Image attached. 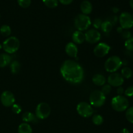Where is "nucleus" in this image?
<instances>
[{
    "instance_id": "7ed1b4c3",
    "label": "nucleus",
    "mask_w": 133,
    "mask_h": 133,
    "mask_svg": "<svg viewBox=\"0 0 133 133\" xmlns=\"http://www.w3.org/2000/svg\"><path fill=\"white\" fill-rule=\"evenodd\" d=\"M112 109L117 112H123L128 109L129 102L127 98L123 96H117L112 98L111 101Z\"/></svg>"
},
{
    "instance_id": "58836bf2",
    "label": "nucleus",
    "mask_w": 133,
    "mask_h": 133,
    "mask_svg": "<svg viewBox=\"0 0 133 133\" xmlns=\"http://www.w3.org/2000/svg\"><path fill=\"white\" fill-rule=\"evenodd\" d=\"M123 29L122 27H118V28H117V32H119V33H122V32H123Z\"/></svg>"
},
{
    "instance_id": "79ce46f5",
    "label": "nucleus",
    "mask_w": 133,
    "mask_h": 133,
    "mask_svg": "<svg viewBox=\"0 0 133 133\" xmlns=\"http://www.w3.org/2000/svg\"><path fill=\"white\" fill-rule=\"evenodd\" d=\"M1 49H2V45H1V44H0V50H1Z\"/></svg>"
},
{
    "instance_id": "c9c22d12",
    "label": "nucleus",
    "mask_w": 133,
    "mask_h": 133,
    "mask_svg": "<svg viewBox=\"0 0 133 133\" xmlns=\"http://www.w3.org/2000/svg\"><path fill=\"white\" fill-rule=\"evenodd\" d=\"M124 88L122 87H119L117 88V94H118V96H122V94H124Z\"/></svg>"
},
{
    "instance_id": "dca6fc26",
    "label": "nucleus",
    "mask_w": 133,
    "mask_h": 133,
    "mask_svg": "<svg viewBox=\"0 0 133 133\" xmlns=\"http://www.w3.org/2000/svg\"><path fill=\"white\" fill-rule=\"evenodd\" d=\"M72 40L74 44H81L85 41V36L82 31H75L72 35Z\"/></svg>"
},
{
    "instance_id": "20e7f679",
    "label": "nucleus",
    "mask_w": 133,
    "mask_h": 133,
    "mask_svg": "<svg viewBox=\"0 0 133 133\" xmlns=\"http://www.w3.org/2000/svg\"><path fill=\"white\" fill-rule=\"evenodd\" d=\"M92 24L90 18L88 16L83 14H80L77 16L74 20V25L77 31L83 32L86 31L90 27Z\"/></svg>"
},
{
    "instance_id": "a878e982",
    "label": "nucleus",
    "mask_w": 133,
    "mask_h": 133,
    "mask_svg": "<svg viewBox=\"0 0 133 133\" xmlns=\"http://www.w3.org/2000/svg\"><path fill=\"white\" fill-rule=\"evenodd\" d=\"M44 5L50 9H55L58 6V0H42Z\"/></svg>"
},
{
    "instance_id": "aec40b11",
    "label": "nucleus",
    "mask_w": 133,
    "mask_h": 133,
    "mask_svg": "<svg viewBox=\"0 0 133 133\" xmlns=\"http://www.w3.org/2000/svg\"><path fill=\"white\" fill-rule=\"evenodd\" d=\"M18 133H32V130L29 123H23L20 124L18 129Z\"/></svg>"
},
{
    "instance_id": "4468645a",
    "label": "nucleus",
    "mask_w": 133,
    "mask_h": 133,
    "mask_svg": "<svg viewBox=\"0 0 133 133\" xmlns=\"http://www.w3.org/2000/svg\"><path fill=\"white\" fill-rule=\"evenodd\" d=\"M66 53L71 58H76L77 57L78 48L76 44L74 42H69L66 44L65 47Z\"/></svg>"
},
{
    "instance_id": "f257e3e1",
    "label": "nucleus",
    "mask_w": 133,
    "mask_h": 133,
    "mask_svg": "<svg viewBox=\"0 0 133 133\" xmlns=\"http://www.w3.org/2000/svg\"><path fill=\"white\" fill-rule=\"evenodd\" d=\"M61 74L62 77L72 84H79L83 81L84 73L82 66L73 60H66L62 64Z\"/></svg>"
},
{
    "instance_id": "5701e85b",
    "label": "nucleus",
    "mask_w": 133,
    "mask_h": 133,
    "mask_svg": "<svg viewBox=\"0 0 133 133\" xmlns=\"http://www.w3.org/2000/svg\"><path fill=\"white\" fill-rule=\"evenodd\" d=\"M11 28L7 25H3L0 27V33L5 37H9L11 35Z\"/></svg>"
},
{
    "instance_id": "2eb2a0df",
    "label": "nucleus",
    "mask_w": 133,
    "mask_h": 133,
    "mask_svg": "<svg viewBox=\"0 0 133 133\" xmlns=\"http://www.w3.org/2000/svg\"><path fill=\"white\" fill-rule=\"evenodd\" d=\"M22 120L25 122V123H37L38 119L36 118V116L34 114H32L31 112H25L22 114Z\"/></svg>"
},
{
    "instance_id": "f3484780",
    "label": "nucleus",
    "mask_w": 133,
    "mask_h": 133,
    "mask_svg": "<svg viewBox=\"0 0 133 133\" xmlns=\"http://www.w3.org/2000/svg\"><path fill=\"white\" fill-rule=\"evenodd\" d=\"M81 10L83 14L88 16V14H90L92 11L93 6H92V3L88 0H84L81 4Z\"/></svg>"
},
{
    "instance_id": "ea45409f",
    "label": "nucleus",
    "mask_w": 133,
    "mask_h": 133,
    "mask_svg": "<svg viewBox=\"0 0 133 133\" xmlns=\"http://www.w3.org/2000/svg\"><path fill=\"white\" fill-rule=\"evenodd\" d=\"M112 11L114 13H118L119 12V9L117 7H113L112 8Z\"/></svg>"
},
{
    "instance_id": "c85d7f7f",
    "label": "nucleus",
    "mask_w": 133,
    "mask_h": 133,
    "mask_svg": "<svg viewBox=\"0 0 133 133\" xmlns=\"http://www.w3.org/2000/svg\"><path fill=\"white\" fill-rule=\"evenodd\" d=\"M18 3L21 7L22 8H28L31 5V0H17Z\"/></svg>"
},
{
    "instance_id": "423d86ee",
    "label": "nucleus",
    "mask_w": 133,
    "mask_h": 133,
    "mask_svg": "<svg viewBox=\"0 0 133 133\" xmlns=\"http://www.w3.org/2000/svg\"><path fill=\"white\" fill-rule=\"evenodd\" d=\"M90 103L94 107H101L106 101V96L102 93L101 90H95L91 92L89 97Z\"/></svg>"
},
{
    "instance_id": "7c9ffc66",
    "label": "nucleus",
    "mask_w": 133,
    "mask_h": 133,
    "mask_svg": "<svg viewBox=\"0 0 133 133\" xmlns=\"http://www.w3.org/2000/svg\"><path fill=\"white\" fill-rule=\"evenodd\" d=\"M12 111L16 114H18L19 113H21L22 112V107L20 105H18V104H15L12 106Z\"/></svg>"
},
{
    "instance_id": "37998d69",
    "label": "nucleus",
    "mask_w": 133,
    "mask_h": 133,
    "mask_svg": "<svg viewBox=\"0 0 133 133\" xmlns=\"http://www.w3.org/2000/svg\"><path fill=\"white\" fill-rule=\"evenodd\" d=\"M132 17H133V14H132Z\"/></svg>"
},
{
    "instance_id": "6e6552de",
    "label": "nucleus",
    "mask_w": 133,
    "mask_h": 133,
    "mask_svg": "<svg viewBox=\"0 0 133 133\" xmlns=\"http://www.w3.org/2000/svg\"><path fill=\"white\" fill-rule=\"evenodd\" d=\"M77 111L83 118H90L94 113L93 108L90 104L87 102H80L77 106Z\"/></svg>"
},
{
    "instance_id": "a211bd4d",
    "label": "nucleus",
    "mask_w": 133,
    "mask_h": 133,
    "mask_svg": "<svg viewBox=\"0 0 133 133\" xmlns=\"http://www.w3.org/2000/svg\"><path fill=\"white\" fill-rule=\"evenodd\" d=\"M107 80L105 76L101 74H95L92 77V82L94 84L98 87H103L104 84H105Z\"/></svg>"
},
{
    "instance_id": "9d476101",
    "label": "nucleus",
    "mask_w": 133,
    "mask_h": 133,
    "mask_svg": "<svg viewBox=\"0 0 133 133\" xmlns=\"http://www.w3.org/2000/svg\"><path fill=\"white\" fill-rule=\"evenodd\" d=\"M110 46L104 42L99 43L94 49V53L96 57L102 58L105 57L110 50Z\"/></svg>"
},
{
    "instance_id": "b1692460",
    "label": "nucleus",
    "mask_w": 133,
    "mask_h": 133,
    "mask_svg": "<svg viewBox=\"0 0 133 133\" xmlns=\"http://www.w3.org/2000/svg\"><path fill=\"white\" fill-rule=\"evenodd\" d=\"M121 75L123 78L125 79H130L132 77L133 75L132 70H131L130 68L129 67H123L122 70V72H121Z\"/></svg>"
},
{
    "instance_id": "4be33fe9",
    "label": "nucleus",
    "mask_w": 133,
    "mask_h": 133,
    "mask_svg": "<svg viewBox=\"0 0 133 133\" xmlns=\"http://www.w3.org/2000/svg\"><path fill=\"white\" fill-rule=\"evenodd\" d=\"M112 27L113 25L108 20L104 21L101 23V29L103 32H105V33H109V32H111Z\"/></svg>"
},
{
    "instance_id": "e433bc0d",
    "label": "nucleus",
    "mask_w": 133,
    "mask_h": 133,
    "mask_svg": "<svg viewBox=\"0 0 133 133\" xmlns=\"http://www.w3.org/2000/svg\"><path fill=\"white\" fill-rule=\"evenodd\" d=\"M62 5H70L71 4V3L73 2L74 0H58Z\"/></svg>"
},
{
    "instance_id": "a19ab883",
    "label": "nucleus",
    "mask_w": 133,
    "mask_h": 133,
    "mask_svg": "<svg viewBox=\"0 0 133 133\" xmlns=\"http://www.w3.org/2000/svg\"><path fill=\"white\" fill-rule=\"evenodd\" d=\"M129 5H130V6H131V7L133 9V0H130Z\"/></svg>"
},
{
    "instance_id": "1a4fd4ad",
    "label": "nucleus",
    "mask_w": 133,
    "mask_h": 133,
    "mask_svg": "<svg viewBox=\"0 0 133 133\" xmlns=\"http://www.w3.org/2000/svg\"><path fill=\"white\" fill-rule=\"evenodd\" d=\"M119 22L120 27H122L123 29H129L133 26L132 16L127 12H124L119 16Z\"/></svg>"
},
{
    "instance_id": "393cba45",
    "label": "nucleus",
    "mask_w": 133,
    "mask_h": 133,
    "mask_svg": "<svg viewBox=\"0 0 133 133\" xmlns=\"http://www.w3.org/2000/svg\"><path fill=\"white\" fill-rule=\"evenodd\" d=\"M92 122L96 125H101L103 123V118L100 114H94L92 116Z\"/></svg>"
},
{
    "instance_id": "2f4dec72",
    "label": "nucleus",
    "mask_w": 133,
    "mask_h": 133,
    "mask_svg": "<svg viewBox=\"0 0 133 133\" xmlns=\"http://www.w3.org/2000/svg\"><path fill=\"white\" fill-rule=\"evenodd\" d=\"M102 20H101L100 18H96V19L94 20L93 22V26L96 30L99 29L101 28V23H102Z\"/></svg>"
},
{
    "instance_id": "0eeeda50",
    "label": "nucleus",
    "mask_w": 133,
    "mask_h": 133,
    "mask_svg": "<svg viewBox=\"0 0 133 133\" xmlns=\"http://www.w3.org/2000/svg\"><path fill=\"white\" fill-rule=\"evenodd\" d=\"M51 114V107L46 103H40L35 110V116L38 119H47Z\"/></svg>"
},
{
    "instance_id": "f03ea898",
    "label": "nucleus",
    "mask_w": 133,
    "mask_h": 133,
    "mask_svg": "<svg viewBox=\"0 0 133 133\" xmlns=\"http://www.w3.org/2000/svg\"><path fill=\"white\" fill-rule=\"evenodd\" d=\"M20 42L18 38L10 36L3 42L2 48L7 54H13L19 49Z\"/></svg>"
},
{
    "instance_id": "cd10ccee",
    "label": "nucleus",
    "mask_w": 133,
    "mask_h": 133,
    "mask_svg": "<svg viewBox=\"0 0 133 133\" xmlns=\"http://www.w3.org/2000/svg\"><path fill=\"white\" fill-rule=\"evenodd\" d=\"M125 47L127 50L133 51V37L126 40L125 42Z\"/></svg>"
},
{
    "instance_id": "f8f14e48",
    "label": "nucleus",
    "mask_w": 133,
    "mask_h": 133,
    "mask_svg": "<svg viewBox=\"0 0 133 133\" xmlns=\"http://www.w3.org/2000/svg\"><path fill=\"white\" fill-rule=\"evenodd\" d=\"M0 100L2 105L6 107H12L15 103V97L10 91H4L1 94Z\"/></svg>"
},
{
    "instance_id": "6ab92c4d",
    "label": "nucleus",
    "mask_w": 133,
    "mask_h": 133,
    "mask_svg": "<svg viewBox=\"0 0 133 133\" xmlns=\"http://www.w3.org/2000/svg\"><path fill=\"white\" fill-rule=\"evenodd\" d=\"M12 62V57L7 53L0 54V68H5L9 66Z\"/></svg>"
},
{
    "instance_id": "f704fd0d",
    "label": "nucleus",
    "mask_w": 133,
    "mask_h": 133,
    "mask_svg": "<svg viewBox=\"0 0 133 133\" xmlns=\"http://www.w3.org/2000/svg\"><path fill=\"white\" fill-rule=\"evenodd\" d=\"M118 17H117L116 16H112L111 18H110V19H109L108 21H109V22H110V23L114 25L116 24V23L118 22Z\"/></svg>"
},
{
    "instance_id": "412c9836",
    "label": "nucleus",
    "mask_w": 133,
    "mask_h": 133,
    "mask_svg": "<svg viewBox=\"0 0 133 133\" xmlns=\"http://www.w3.org/2000/svg\"><path fill=\"white\" fill-rule=\"evenodd\" d=\"M10 71H11L12 74H18V73L20 71L21 68V64L18 61H14L11 62L10 64Z\"/></svg>"
},
{
    "instance_id": "39448f33",
    "label": "nucleus",
    "mask_w": 133,
    "mask_h": 133,
    "mask_svg": "<svg viewBox=\"0 0 133 133\" xmlns=\"http://www.w3.org/2000/svg\"><path fill=\"white\" fill-rule=\"evenodd\" d=\"M123 64V62L118 56H112L109 57L105 62V69L109 73H114L118 71Z\"/></svg>"
},
{
    "instance_id": "9b49d317",
    "label": "nucleus",
    "mask_w": 133,
    "mask_h": 133,
    "mask_svg": "<svg viewBox=\"0 0 133 133\" xmlns=\"http://www.w3.org/2000/svg\"><path fill=\"white\" fill-rule=\"evenodd\" d=\"M108 83L109 85L114 87H121L124 83V78L120 74L118 73H112L108 77Z\"/></svg>"
},
{
    "instance_id": "72a5a7b5",
    "label": "nucleus",
    "mask_w": 133,
    "mask_h": 133,
    "mask_svg": "<svg viewBox=\"0 0 133 133\" xmlns=\"http://www.w3.org/2000/svg\"><path fill=\"white\" fill-rule=\"evenodd\" d=\"M122 38L125 39H129L130 38H131V36H132V34L129 31H127V30H125V31H123V32H122Z\"/></svg>"
},
{
    "instance_id": "bb28decb",
    "label": "nucleus",
    "mask_w": 133,
    "mask_h": 133,
    "mask_svg": "<svg viewBox=\"0 0 133 133\" xmlns=\"http://www.w3.org/2000/svg\"><path fill=\"white\" fill-rule=\"evenodd\" d=\"M125 116L128 122H129L131 123H133V107H131L127 109Z\"/></svg>"
},
{
    "instance_id": "4c0bfd02",
    "label": "nucleus",
    "mask_w": 133,
    "mask_h": 133,
    "mask_svg": "<svg viewBox=\"0 0 133 133\" xmlns=\"http://www.w3.org/2000/svg\"><path fill=\"white\" fill-rule=\"evenodd\" d=\"M119 133H130V132H129V131L127 129L124 128L120 131V132H119Z\"/></svg>"
},
{
    "instance_id": "ddd939ff",
    "label": "nucleus",
    "mask_w": 133,
    "mask_h": 133,
    "mask_svg": "<svg viewBox=\"0 0 133 133\" xmlns=\"http://www.w3.org/2000/svg\"><path fill=\"white\" fill-rule=\"evenodd\" d=\"M85 41L89 44H96L101 40V33L96 29H90L84 34Z\"/></svg>"
},
{
    "instance_id": "473e14b6",
    "label": "nucleus",
    "mask_w": 133,
    "mask_h": 133,
    "mask_svg": "<svg viewBox=\"0 0 133 133\" xmlns=\"http://www.w3.org/2000/svg\"><path fill=\"white\" fill-rule=\"evenodd\" d=\"M125 95L127 97H131L133 96V86H131V87H129L127 89L125 90L124 92Z\"/></svg>"
},
{
    "instance_id": "c756f323",
    "label": "nucleus",
    "mask_w": 133,
    "mask_h": 133,
    "mask_svg": "<svg viewBox=\"0 0 133 133\" xmlns=\"http://www.w3.org/2000/svg\"><path fill=\"white\" fill-rule=\"evenodd\" d=\"M101 92L105 96H107V95H109V94L112 91V87L110 85L108 84H104L102 87V88H101Z\"/></svg>"
}]
</instances>
